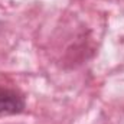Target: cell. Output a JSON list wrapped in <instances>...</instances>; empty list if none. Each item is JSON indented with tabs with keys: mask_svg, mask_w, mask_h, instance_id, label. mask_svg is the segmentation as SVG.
Masks as SVG:
<instances>
[{
	"mask_svg": "<svg viewBox=\"0 0 124 124\" xmlns=\"http://www.w3.org/2000/svg\"><path fill=\"white\" fill-rule=\"evenodd\" d=\"M25 108V98L15 90L0 87V117L19 114Z\"/></svg>",
	"mask_w": 124,
	"mask_h": 124,
	"instance_id": "obj_1",
	"label": "cell"
}]
</instances>
